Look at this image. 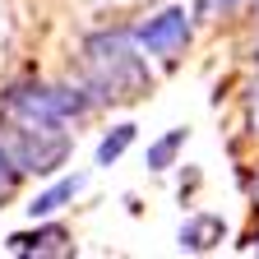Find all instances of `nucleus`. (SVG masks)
I'll return each mask as SVG.
<instances>
[{"label": "nucleus", "mask_w": 259, "mask_h": 259, "mask_svg": "<svg viewBox=\"0 0 259 259\" xmlns=\"http://www.w3.org/2000/svg\"><path fill=\"white\" fill-rule=\"evenodd\" d=\"M14 176H19V167H14V157H10V148L0 144V194H10Z\"/></svg>", "instance_id": "obj_9"}, {"label": "nucleus", "mask_w": 259, "mask_h": 259, "mask_svg": "<svg viewBox=\"0 0 259 259\" xmlns=\"http://www.w3.org/2000/svg\"><path fill=\"white\" fill-rule=\"evenodd\" d=\"M135 42L144 51L162 56V60H176V51L190 42V14L185 10H162L157 19H148V23L135 28Z\"/></svg>", "instance_id": "obj_3"}, {"label": "nucleus", "mask_w": 259, "mask_h": 259, "mask_svg": "<svg viewBox=\"0 0 259 259\" xmlns=\"http://www.w3.org/2000/svg\"><path fill=\"white\" fill-rule=\"evenodd\" d=\"M79 190H83V176H65V181H56L51 190H42L37 199L28 204V218H51L56 208H65V204H70Z\"/></svg>", "instance_id": "obj_4"}, {"label": "nucleus", "mask_w": 259, "mask_h": 259, "mask_svg": "<svg viewBox=\"0 0 259 259\" xmlns=\"http://www.w3.org/2000/svg\"><path fill=\"white\" fill-rule=\"evenodd\" d=\"M130 144H135V125H116L111 135H107L102 144H97V162H102V167H111V162H116V157H120Z\"/></svg>", "instance_id": "obj_8"}, {"label": "nucleus", "mask_w": 259, "mask_h": 259, "mask_svg": "<svg viewBox=\"0 0 259 259\" xmlns=\"http://www.w3.org/2000/svg\"><path fill=\"white\" fill-rule=\"evenodd\" d=\"M181 144H185V130H171V135H162V139L148 148V167H153V171H167V167H171V157L181 153Z\"/></svg>", "instance_id": "obj_7"}, {"label": "nucleus", "mask_w": 259, "mask_h": 259, "mask_svg": "<svg viewBox=\"0 0 259 259\" xmlns=\"http://www.w3.org/2000/svg\"><path fill=\"white\" fill-rule=\"evenodd\" d=\"M213 5H232V0H204V14H208Z\"/></svg>", "instance_id": "obj_10"}, {"label": "nucleus", "mask_w": 259, "mask_h": 259, "mask_svg": "<svg viewBox=\"0 0 259 259\" xmlns=\"http://www.w3.org/2000/svg\"><path fill=\"white\" fill-rule=\"evenodd\" d=\"M10 157L19 171H32V176H47L56 171L65 153H70V135L65 125H28V120H10Z\"/></svg>", "instance_id": "obj_2"}, {"label": "nucleus", "mask_w": 259, "mask_h": 259, "mask_svg": "<svg viewBox=\"0 0 259 259\" xmlns=\"http://www.w3.org/2000/svg\"><path fill=\"white\" fill-rule=\"evenodd\" d=\"M83 56H88L93 88L102 93V97H130L135 88L148 83L135 47H130V32H93L88 47H83Z\"/></svg>", "instance_id": "obj_1"}, {"label": "nucleus", "mask_w": 259, "mask_h": 259, "mask_svg": "<svg viewBox=\"0 0 259 259\" xmlns=\"http://www.w3.org/2000/svg\"><path fill=\"white\" fill-rule=\"evenodd\" d=\"M10 250H14V254H28V250H42V254H70V245H65V232H60V227L19 232V236H10Z\"/></svg>", "instance_id": "obj_6"}, {"label": "nucleus", "mask_w": 259, "mask_h": 259, "mask_svg": "<svg viewBox=\"0 0 259 259\" xmlns=\"http://www.w3.org/2000/svg\"><path fill=\"white\" fill-rule=\"evenodd\" d=\"M222 236H227V227H222V218H213V213L190 218V222L181 227V245H185V250H213Z\"/></svg>", "instance_id": "obj_5"}]
</instances>
